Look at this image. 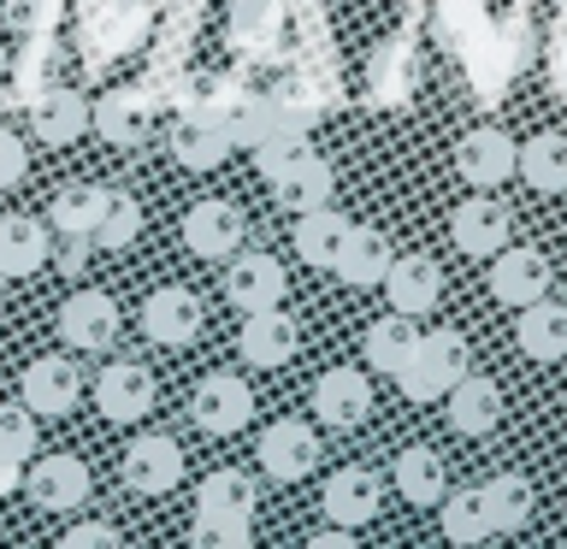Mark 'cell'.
Here are the masks:
<instances>
[{"label": "cell", "instance_id": "1", "mask_svg": "<svg viewBox=\"0 0 567 549\" xmlns=\"http://www.w3.org/2000/svg\"><path fill=\"white\" fill-rule=\"evenodd\" d=\"M148 24H154V0H101L95 12H83V30H78L83 65L106 71L124 53H136L148 42Z\"/></svg>", "mask_w": 567, "mask_h": 549}, {"label": "cell", "instance_id": "2", "mask_svg": "<svg viewBox=\"0 0 567 549\" xmlns=\"http://www.w3.org/2000/svg\"><path fill=\"white\" fill-rule=\"evenodd\" d=\"M461 372H467V343H461V331H425L414 354L402 361L396 384L408 402H443V390H450Z\"/></svg>", "mask_w": 567, "mask_h": 549}, {"label": "cell", "instance_id": "3", "mask_svg": "<svg viewBox=\"0 0 567 549\" xmlns=\"http://www.w3.org/2000/svg\"><path fill=\"white\" fill-rule=\"evenodd\" d=\"M118 301L106 296V290H78V296H65V308H60V343L71 354H101V349H113L118 343Z\"/></svg>", "mask_w": 567, "mask_h": 549}, {"label": "cell", "instance_id": "4", "mask_svg": "<svg viewBox=\"0 0 567 549\" xmlns=\"http://www.w3.org/2000/svg\"><path fill=\"white\" fill-rule=\"evenodd\" d=\"M189 414H195L202 432L230 437V432H243V425L255 419V390H248L237 372H207V379L195 384V396H189Z\"/></svg>", "mask_w": 567, "mask_h": 549}, {"label": "cell", "instance_id": "5", "mask_svg": "<svg viewBox=\"0 0 567 549\" xmlns=\"http://www.w3.org/2000/svg\"><path fill=\"white\" fill-rule=\"evenodd\" d=\"M142 336L166 349H184L202 336V296L184 290V283H159V290L142 301Z\"/></svg>", "mask_w": 567, "mask_h": 549}, {"label": "cell", "instance_id": "6", "mask_svg": "<svg viewBox=\"0 0 567 549\" xmlns=\"http://www.w3.org/2000/svg\"><path fill=\"white\" fill-rule=\"evenodd\" d=\"M24 496H30V508H42V514H71V508L89 503V467L78 455H42L24 473Z\"/></svg>", "mask_w": 567, "mask_h": 549}, {"label": "cell", "instance_id": "7", "mask_svg": "<svg viewBox=\"0 0 567 549\" xmlns=\"http://www.w3.org/2000/svg\"><path fill=\"white\" fill-rule=\"evenodd\" d=\"M89 124H95V136L113 142V148H142L148 131H154V106H148V95H142L136 83H118V89H106V95L95 101Z\"/></svg>", "mask_w": 567, "mask_h": 549}, {"label": "cell", "instance_id": "8", "mask_svg": "<svg viewBox=\"0 0 567 549\" xmlns=\"http://www.w3.org/2000/svg\"><path fill=\"white\" fill-rule=\"evenodd\" d=\"M24 407L35 419H60V414H71L78 407V396H83V372H78V361H65V354H42V361H30L24 366Z\"/></svg>", "mask_w": 567, "mask_h": 549}, {"label": "cell", "instance_id": "9", "mask_svg": "<svg viewBox=\"0 0 567 549\" xmlns=\"http://www.w3.org/2000/svg\"><path fill=\"white\" fill-rule=\"evenodd\" d=\"M248 237V219L230 201H195L184 213V248L202 260H230Z\"/></svg>", "mask_w": 567, "mask_h": 549}, {"label": "cell", "instance_id": "10", "mask_svg": "<svg viewBox=\"0 0 567 549\" xmlns=\"http://www.w3.org/2000/svg\"><path fill=\"white\" fill-rule=\"evenodd\" d=\"M177 478H184V449H177V437L148 432L124 449V485L136 496H166Z\"/></svg>", "mask_w": 567, "mask_h": 549}, {"label": "cell", "instance_id": "11", "mask_svg": "<svg viewBox=\"0 0 567 549\" xmlns=\"http://www.w3.org/2000/svg\"><path fill=\"white\" fill-rule=\"evenodd\" d=\"M225 301L237 313H260V308H272V301H284V260H272V255H230V266H225Z\"/></svg>", "mask_w": 567, "mask_h": 549}, {"label": "cell", "instance_id": "12", "mask_svg": "<svg viewBox=\"0 0 567 549\" xmlns=\"http://www.w3.org/2000/svg\"><path fill=\"white\" fill-rule=\"evenodd\" d=\"M95 407L106 419H118V425L142 419L154 407V372L142 361H106L101 379H95Z\"/></svg>", "mask_w": 567, "mask_h": 549}, {"label": "cell", "instance_id": "13", "mask_svg": "<svg viewBox=\"0 0 567 549\" xmlns=\"http://www.w3.org/2000/svg\"><path fill=\"white\" fill-rule=\"evenodd\" d=\"M491 296L503 301V308H526V301L549 296V260L538 255V248H496L491 255Z\"/></svg>", "mask_w": 567, "mask_h": 549}, {"label": "cell", "instance_id": "14", "mask_svg": "<svg viewBox=\"0 0 567 549\" xmlns=\"http://www.w3.org/2000/svg\"><path fill=\"white\" fill-rule=\"evenodd\" d=\"M367 407H372L367 372L331 366V372H319V379H313V414L326 419L331 432H349V425H361V419H367Z\"/></svg>", "mask_w": 567, "mask_h": 549}, {"label": "cell", "instance_id": "15", "mask_svg": "<svg viewBox=\"0 0 567 549\" xmlns=\"http://www.w3.org/2000/svg\"><path fill=\"white\" fill-rule=\"evenodd\" d=\"M313 460H319L313 425L278 419V425H266V432H260V467L272 473L278 485H296V478H308V473H313Z\"/></svg>", "mask_w": 567, "mask_h": 549}, {"label": "cell", "instance_id": "16", "mask_svg": "<svg viewBox=\"0 0 567 549\" xmlns=\"http://www.w3.org/2000/svg\"><path fill=\"white\" fill-rule=\"evenodd\" d=\"M514 136L508 131H496V124H478V131L461 136V148H455V172L467 177L473 189H491V184H503V177H514Z\"/></svg>", "mask_w": 567, "mask_h": 549}, {"label": "cell", "instance_id": "17", "mask_svg": "<svg viewBox=\"0 0 567 549\" xmlns=\"http://www.w3.org/2000/svg\"><path fill=\"white\" fill-rule=\"evenodd\" d=\"M237 343H243V361H248V366H266V372H272V366H284V361L301 349V331H296L290 313H278V301H272V308H260V313L243 319Z\"/></svg>", "mask_w": 567, "mask_h": 549}, {"label": "cell", "instance_id": "18", "mask_svg": "<svg viewBox=\"0 0 567 549\" xmlns=\"http://www.w3.org/2000/svg\"><path fill=\"white\" fill-rule=\"evenodd\" d=\"M284 18H290L284 0H237L225 42L237 48L243 60H255V53H284Z\"/></svg>", "mask_w": 567, "mask_h": 549}, {"label": "cell", "instance_id": "19", "mask_svg": "<svg viewBox=\"0 0 567 549\" xmlns=\"http://www.w3.org/2000/svg\"><path fill=\"white\" fill-rule=\"evenodd\" d=\"M384 296H390V308L408 313V319L432 313L437 296H443L437 260H425V255H396V260H390V272H384Z\"/></svg>", "mask_w": 567, "mask_h": 549}, {"label": "cell", "instance_id": "20", "mask_svg": "<svg viewBox=\"0 0 567 549\" xmlns=\"http://www.w3.org/2000/svg\"><path fill=\"white\" fill-rule=\"evenodd\" d=\"M30 124H35V142L65 148V142H78L89 131V101L78 95V89H65V83H48L42 95L30 101Z\"/></svg>", "mask_w": 567, "mask_h": 549}, {"label": "cell", "instance_id": "21", "mask_svg": "<svg viewBox=\"0 0 567 549\" xmlns=\"http://www.w3.org/2000/svg\"><path fill=\"white\" fill-rule=\"evenodd\" d=\"M455 248L461 255H473V260H491L496 248L508 242V207L503 201H491V195H473V201H461L455 207Z\"/></svg>", "mask_w": 567, "mask_h": 549}, {"label": "cell", "instance_id": "22", "mask_svg": "<svg viewBox=\"0 0 567 549\" xmlns=\"http://www.w3.org/2000/svg\"><path fill=\"white\" fill-rule=\"evenodd\" d=\"M443 402H450V425L461 437H485L496 419H503V390L491 379H478V372H461V379L443 390Z\"/></svg>", "mask_w": 567, "mask_h": 549}, {"label": "cell", "instance_id": "23", "mask_svg": "<svg viewBox=\"0 0 567 549\" xmlns=\"http://www.w3.org/2000/svg\"><path fill=\"white\" fill-rule=\"evenodd\" d=\"M319 508H326V520H337V526H367L372 514H379V478L367 467H337L326 478V490H319Z\"/></svg>", "mask_w": 567, "mask_h": 549}, {"label": "cell", "instance_id": "24", "mask_svg": "<svg viewBox=\"0 0 567 549\" xmlns=\"http://www.w3.org/2000/svg\"><path fill=\"white\" fill-rule=\"evenodd\" d=\"M390 242H384V230H372V225H349V237L343 248H337V260H331V272L354 283V290H372V283H384L390 272Z\"/></svg>", "mask_w": 567, "mask_h": 549}, {"label": "cell", "instance_id": "25", "mask_svg": "<svg viewBox=\"0 0 567 549\" xmlns=\"http://www.w3.org/2000/svg\"><path fill=\"white\" fill-rule=\"evenodd\" d=\"M278 195V207H290V213H308V207H326L331 201V184H337V172H331V159L326 154H301L296 166H284L278 177H266Z\"/></svg>", "mask_w": 567, "mask_h": 549}, {"label": "cell", "instance_id": "26", "mask_svg": "<svg viewBox=\"0 0 567 549\" xmlns=\"http://www.w3.org/2000/svg\"><path fill=\"white\" fill-rule=\"evenodd\" d=\"M230 154V131L225 118H202V113H177L172 124V159L189 172H213Z\"/></svg>", "mask_w": 567, "mask_h": 549}, {"label": "cell", "instance_id": "27", "mask_svg": "<svg viewBox=\"0 0 567 549\" xmlns=\"http://www.w3.org/2000/svg\"><path fill=\"white\" fill-rule=\"evenodd\" d=\"M514 336H520V354L532 361H561L567 354V308L561 301H526V308H514Z\"/></svg>", "mask_w": 567, "mask_h": 549}, {"label": "cell", "instance_id": "28", "mask_svg": "<svg viewBox=\"0 0 567 549\" xmlns=\"http://www.w3.org/2000/svg\"><path fill=\"white\" fill-rule=\"evenodd\" d=\"M396 496L402 503H414V508H437L443 503V490H450V467H443V455L437 449H402L396 455Z\"/></svg>", "mask_w": 567, "mask_h": 549}, {"label": "cell", "instance_id": "29", "mask_svg": "<svg viewBox=\"0 0 567 549\" xmlns=\"http://www.w3.org/2000/svg\"><path fill=\"white\" fill-rule=\"evenodd\" d=\"M414 343H420V325H414V319H408V313H384V319H372L367 336H361V361H367L372 372H384V379H396L402 361L414 354Z\"/></svg>", "mask_w": 567, "mask_h": 549}, {"label": "cell", "instance_id": "30", "mask_svg": "<svg viewBox=\"0 0 567 549\" xmlns=\"http://www.w3.org/2000/svg\"><path fill=\"white\" fill-rule=\"evenodd\" d=\"M48 266V230L30 213L0 219V278H30Z\"/></svg>", "mask_w": 567, "mask_h": 549}, {"label": "cell", "instance_id": "31", "mask_svg": "<svg viewBox=\"0 0 567 549\" xmlns=\"http://www.w3.org/2000/svg\"><path fill=\"white\" fill-rule=\"evenodd\" d=\"M514 177H526V184L544 189V195L567 189V136L561 131H538L520 154H514Z\"/></svg>", "mask_w": 567, "mask_h": 549}, {"label": "cell", "instance_id": "32", "mask_svg": "<svg viewBox=\"0 0 567 549\" xmlns=\"http://www.w3.org/2000/svg\"><path fill=\"white\" fill-rule=\"evenodd\" d=\"M343 237H349V219H343L331 201H326V207H308V213L296 219V255L308 260V266H326V272H331V260H337V248H343Z\"/></svg>", "mask_w": 567, "mask_h": 549}, {"label": "cell", "instance_id": "33", "mask_svg": "<svg viewBox=\"0 0 567 549\" xmlns=\"http://www.w3.org/2000/svg\"><path fill=\"white\" fill-rule=\"evenodd\" d=\"M195 514H230V520H255V485L237 467H219L195 485Z\"/></svg>", "mask_w": 567, "mask_h": 549}, {"label": "cell", "instance_id": "34", "mask_svg": "<svg viewBox=\"0 0 567 549\" xmlns=\"http://www.w3.org/2000/svg\"><path fill=\"white\" fill-rule=\"evenodd\" d=\"M142 237V201L124 189H101V213H95V248L118 255Z\"/></svg>", "mask_w": 567, "mask_h": 549}, {"label": "cell", "instance_id": "35", "mask_svg": "<svg viewBox=\"0 0 567 549\" xmlns=\"http://www.w3.org/2000/svg\"><path fill=\"white\" fill-rule=\"evenodd\" d=\"M478 496H485V514H491V531H520L532 520V485L520 473H496L478 485Z\"/></svg>", "mask_w": 567, "mask_h": 549}, {"label": "cell", "instance_id": "36", "mask_svg": "<svg viewBox=\"0 0 567 549\" xmlns=\"http://www.w3.org/2000/svg\"><path fill=\"white\" fill-rule=\"evenodd\" d=\"M437 514H443V538L450 543H485L491 538V514H485V496H478L473 485L467 490H443V503H437Z\"/></svg>", "mask_w": 567, "mask_h": 549}, {"label": "cell", "instance_id": "37", "mask_svg": "<svg viewBox=\"0 0 567 549\" xmlns=\"http://www.w3.org/2000/svg\"><path fill=\"white\" fill-rule=\"evenodd\" d=\"M95 213H101V189L95 184H65L53 195L48 219H53V237H95Z\"/></svg>", "mask_w": 567, "mask_h": 549}, {"label": "cell", "instance_id": "38", "mask_svg": "<svg viewBox=\"0 0 567 549\" xmlns=\"http://www.w3.org/2000/svg\"><path fill=\"white\" fill-rule=\"evenodd\" d=\"M230 106H237V77H225V71H189V89H184V106H177V113L230 118Z\"/></svg>", "mask_w": 567, "mask_h": 549}, {"label": "cell", "instance_id": "39", "mask_svg": "<svg viewBox=\"0 0 567 549\" xmlns=\"http://www.w3.org/2000/svg\"><path fill=\"white\" fill-rule=\"evenodd\" d=\"M142 95H148L154 113H177L184 106V89H189V71L172 60V53H154V65H148V77L136 83Z\"/></svg>", "mask_w": 567, "mask_h": 549}, {"label": "cell", "instance_id": "40", "mask_svg": "<svg viewBox=\"0 0 567 549\" xmlns=\"http://www.w3.org/2000/svg\"><path fill=\"white\" fill-rule=\"evenodd\" d=\"M189 543H195V549H248V543H255V520H230V514H195Z\"/></svg>", "mask_w": 567, "mask_h": 549}, {"label": "cell", "instance_id": "41", "mask_svg": "<svg viewBox=\"0 0 567 549\" xmlns=\"http://www.w3.org/2000/svg\"><path fill=\"white\" fill-rule=\"evenodd\" d=\"M478 35H485V12H478L473 0H443V12H437V42L455 48V53H467Z\"/></svg>", "mask_w": 567, "mask_h": 549}, {"label": "cell", "instance_id": "42", "mask_svg": "<svg viewBox=\"0 0 567 549\" xmlns=\"http://www.w3.org/2000/svg\"><path fill=\"white\" fill-rule=\"evenodd\" d=\"M408 95V42H384L372 53V101H402Z\"/></svg>", "mask_w": 567, "mask_h": 549}, {"label": "cell", "instance_id": "43", "mask_svg": "<svg viewBox=\"0 0 567 549\" xmlns=\"http://www.w3.org/2000/svg\"><path fill=\"white\" fill-rule=\"evenodd\" d=\"M60 12H65V0H0V18L18 35H53Z\"/></svg>", "mask_w": 567, "mask_h": 549}, {"label": "cell", "instance_id": "44", "mask_svg": "<svg viewBox=\"0 0 567 549\" xmlns=\"http://www.w3.org/2000/svg\"><path fill=\"white\" fill-rule=\"evenodd\" d=\"M248 154H255V166H260L266 177H278L284 166H296V159L308 154V131H290V124H284V131H272L266 142H255Z\"/></svg>", "mask_w": 567, "mask_h": 549}, {"label": "cell", "instance_id": "45", "mask_svg": "<svg viewBox=\"0 0 567 549\" xmlns=\"http://www.w3.org/2000/svg\"><path fill=\"white\" fill-rule=\"evenodd\" d=\"M0 455H12V460H30L35 455V414H30L24 402L0 407Z\"/></svg>", "mask_w": 567, "mask_h": 549}, {"label": "cell", "instance_id": "46", "mask_svg": "<svg viewBox=\"0 0 567 549\" xmlns=\"http://www.w3.org/2000/svg\"><path fill=\"white\" fill-rule=\"evenodd\" d=\"M24 172H30V154H24V142H18L7 124H0V189H12V184H24Z\"/></svg>", "mask_w": 567, "mask_h": 549}, {"label": "cell", "instance_id": "47", "mask_svg": "<svg viewBox=\"0 0 567 549\" xmlns=\"http://www.w3.org/2000/svg\"><path fill=\"white\" fill-rule=\"evenodd\" d=\"M65 549H89V543H101V549H113L118 543V526H101V520H83V526H71L65 538H60Z\"/></svg>", "mask_w": 567, "mask_h": 549}, {"label": "cell", "instance_id": "48", "mask_svg": "<svg viewBox=\"0 0 567 549\" xmlns=\"http://www.w3.org/2000/svg\"><path fill=\"white\" fill-rule=\"evenodd\" d=\"M89 255H95V237H60V248H53V266H60V272H83Z\"/></svg>", "mask_w": 567, "mask_h": 549}, {"label": "cell", "instance_id": "49", "mask_svg": "<svg viewBox=\"0 0 567 549\" xmlns=\"http://www.w3.org/2000/svg\"><path fill=\"white\" fill-rule=\"evenodd\" d=\"M308 543H313V549H349V543H354V526H337V520H331V531H313Z\"/></svg>", "mask_w": 567, "mask_h": 549}, {"label": "cell", "instance_id": "50", "mask_svg": "<svg viewBox=\"0 0 567 549\" xmlns=\"http://www.w3.org/2000/svg\"><path fill=\"white\" fill-rule=\"evenodd\" d=\"M18 485H24V460H12V455H0V496H12Z\"/></svg>", "mask_w": 567, "mask_h": 549}, {"label": "cell", "instance_id": "51", "mask_svg": "<svg viewBox=\"0 0 567 549\" xmlns=\"http://www.w3.org/2000/svg\"><path fill=\"white\" fill-rule=\"evenodd\" d=\"M65 7H71V12H78V18H83V12H95V7H101V0H65Z\"/></svg>", "mask_w": 567, "mask_h": 549}, {"label": "cell", "instance_id": "52", "mask_svg": "<svg viewBox=\"0 0 567 549\" xmlns=\"http://www.w3.org/2000/svg\"><path fill=\"white\" fill-rule=\"evenodd\" d=\"M0 71H7V48H0Z\"/></svg>", "mask_w": 567, "mask_h": 549}, {"label": "cell", "instance_id": "53", "mask_svg": "<svg viewBox=\"0 0 567 549\" xmlns=\"http://www.w3.org/2000/svg\"><path fill=\"white\" fill-rule=\"evenodd\" d=\"M0 296H7V278H0Z\"/></svg>", "mask_w": 567, "mask_h": 549}, {"label": "cell", "instance_id": "54", "mask_svg": "<svg viewBox=\"0 0 567 549\" xmlns=\"http://www.w3.org/2000/svg\"><path fill=\"white\" fill-rule=\"evenodd\" d=\"M561 7H567V0H561Z\"/></svg>", "mask_w": 567, "mask_h": 549}]
</instances>
